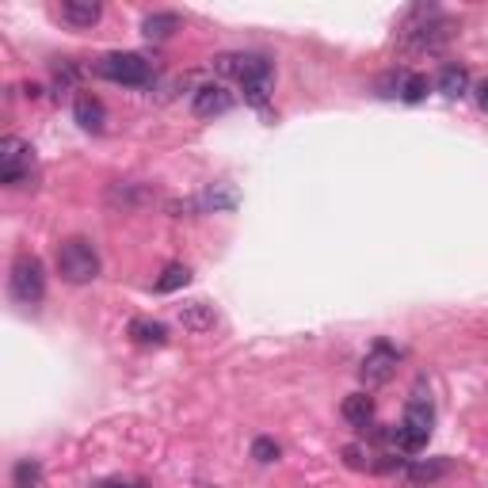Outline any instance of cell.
Returning a JSON list of instances; mask_svg holds the SVG:
<instances>
[{
	"label": "cell",
	"instance_id": "1",
	"mask_svg": "<svg viewBox=\"0 0 488 488\" xmlns=\"http://www.w3.org/2000/svg\"><path fill=\"white\" fill-rule=\"evenodd\" d=\"M454 38V23L439 16V8H413V16H408L405 31H401V43L408 50H428V54H435V50H443L446 43Z\"/></svg>",
	"mask_w": 488,
	"mask_h": 488
},
{
	"label": "cell",
	"instance_id": "2",
	"mask_svg": "<svg viewBox=\"0 0 488 488\" xmlns=\"http://www.w3.org/2000/svg\"><path fill=\"white\" fill-rule=\"evenodd\" d=\"M431 423H435V408H431L428 397L416 393L405 408L401 428H393V446L397 451H405V454H420L431 439Z\"/></svg>",
	"mask_w": 488,
	"mask_h": 488
},
{
	"label": "cell",
	"instance_id": "3",
	"mask_svg": "<svg viewBox=\"0 0 488 488\" xmlns=\"http://www.w3.org/2000/svg\"><path fill=\"white\" fill-rule=\"evenodd\" d=\"M58 275L73 282V287H84L99 275V252L92 240L84 237H69L58 244Z\"/></svg>",
	"mask_w": 488,
	"mask_h": 488
},
{
	"label": "cell",
	"instance_id": "4",
	"mask_svg": "<svg viewBox=\"0 0 488 488\" xmlns=\"http://www.w3.org/2000/svg\"><path fill=\"white\" fill-rule=\"evenodd\" d=\"M8 290L12 298L20 305H38L46 294V267L38 256L31 252H20L16 260H12V275H8Z\"/></svg>",
	"mask_w": 488,
	"mask_h": 488
},
{
	"label": "cell",
	"instance_id": "5",
	"mask_svg": "<svg viewBox=\"0 0 488 488\" xmlns=\"http://www.w3.org/2000/svg\"><path fill=\"white\" fill-rule=\"evenodd\" d=\"M35 179V149L23 138H0V184L4 187H31Z\"/></svg>",
	"mask_w": 488,
	"mask_h": 488
},
{
	"label": "cell",
	"instance_id": "6",
	"mask_svg": "<svg viewBox=\"0 0 488 488\" xmlns=\"http://www.w3.org/2000/svg\"><path fill=\"white\" fill-rule=\"evenodd\" d=\"M96 73L107 76V81H114V84L141 88V84L153 81V61L141 58V54H130V50H126V54H104L96 61Z\"/></svg>",
	"mask_w": 488,
	"mask_h": 488
},
{
	"label": "cell",
	"instance_id": "7",
	"mask_svg": "<svg viewBox=\"0 0 488 488\" xmlns=\"http://www.w3.org/2000/svg\"><path fill=\"white\" fill-rule=\"evenodd\" d=\"M397 363H401V355H397L393 343H390V340H378L374 348L363 355V366H358V382H363L366 390H378V385H385V382L397 374Z\"/></svg>",
	"mask_w": 488,
	"mask_h": 488
},
{
	"label": "cell",
	"instance_id": "8",
	"mask_svg": "<svg viewBox=\"0 0 488 488\" xmlns=\"http://www.w3.org/2000/svg\"><path fill=\"white\" fill-rule=\"evenodd\" d=\"M272 81H275V66L264 54H244V69H240V84H244V99L252 107H264L272 96Z\"/></svg>",
	"mask_w": 488,
	"mask_h": 488
},
{
	"label": "cell",
	"instance_id": "9",
	"mask_svg": "<svg viewBox=\"0 0 488 488\" xmlns=\"http://www.w3.org/2000/svg\"><path fill=\"white\" fill-rule=\"evenodd\" d=\"M233 111V92L225 84H202L195 92V114L199 119H214V114Z\"/></svg>",
	"mask_w": 488,
	"mask_h": 488
},
{
	"label": "cell",
	"instance_id": "10",
	"mask_svg": "<svg viewBox=\"0 0 488 488\" xmlns=\"http://www.w3.org/2000/svg\"><path fill=\"white\" fill-rule=\"evenodd\" d=\"M58 16L69 23V28H92L104 16V4H96V0H66V4L58 8Z\"/></svg>",
	"mask_w": 488,
	"mask_h": 488
},
{
	"label": "cell",
	"instance_id": "11",
	"mask_svg": "<svg viewBox=\"0 0 488 488\" xmlns=\"http://www.w3.org/2000/svg\"><path fill=\"white\" fill-rule=\"evenodd\" d=\"M73 119L81 122L84 130L99 134V130H104V122H107V111H104V104H99L92 92H84V96H76V104H73Z\"/></svg>",
	"mask_w": 488,
	"mask_h": 488
},
{
	"label": "cell",
	"instance_id": "12",
	"mask_svg": "<svg viewBox=\"0 0 488 488\" xmlns=\"http://www.w3.org/2000/svg\"><path fill=\"white\" fill-rule=\"evenodd\" d=\"M446 473H451V461H443V458H416V461H408L405 466V481H413V484H435V481H443Z\"/></svg>",
	"mask_w": 488,
	"mask_h": 488
},
{
	"label": "cell",
	"instance_id": "13",
	"mask_svg": "<svg viewBox=\"0 0 488 488\" xmlns=\"http://www.w3.org/2000/svg\"><path fill=\"white\" fill-rule=\"evenodd\" d=\"M214 305L207 302H187V305H179V325H184L187 332H210L214 328Z\"/></svg>",
	"mask_w": 488,
	"mask_h": 488
},
{
	"label": "cell",
	"instance_id": "14",
	"mask_svg": "<svg viewBox=\"0 0 488 488\" xmlns=\"http://www.w3.org/2000/svg\"><path fill=\"white\" fill-rule=\"evenodd\" d=\"M179 28H184L179 12H149V16L141 20V31H146V38H172Z\"/></svg>",
	"mask_w": 488,
	"mask_h": 488
},
{
	"label": "cell",
	"instance_id": "15",
	"mask_svg": "<svg viewBox=\"0 0 488 488\" xmlns=\"http://www.w3.org/2000/svg\"><path fill=\"white\" fill-rule=\"evenodd\" d=\"M130 340L141 343V348H161V343L169 340V328H164L161 320L138 317V320H130Z\"/></svg>",
	"mask_w": 488,
	"mask_h": 488
},
{
	"label": "cell",
	"instance_id": "16",
	"mask_svg": "<svg viewBox=\"0 0 488 488\" xmlns=\"http://www.w3.org/2000/svg\"><path fill=\"white\" fill-rule=\"evenodd\" d=\"M343 420L355 423V428H366L370 420H374V397H366V393H351L348 401H343Z\"/></svg>",
	"mask_w": 488,
	"mask_h": 488
},
{
	"label": "cell",
	"instance_id": "17",
	"mask_svg": "<svg viewBox=\"0 0 488 488\" xmlns=\"http://www.w3.org/2000/svg\"><path fill=\"white\" fill-rule=\"evenodd\" d=\"M466 88H469V73H466V66H443V73H439V92H443L446 99L466 96Z\"/></svg>",
	"mask_w": 488,
	"mask_h": 488
},
{
	"label": "cell",
	"instance_id": "18",
	"mask_svg": "<svg viewBox=\"0 0 488 488\" xmlns=\"http://www.w3.org/2000/svg\"><path fill=\"white\" fill-rule=\"evenodd\" d=\"M43 484V466L35 458H20L12 466V488H38Z\"/></svg>",
	"mask_w": 488,
	"mask_h": 488
},
{
	"label": "cell",
	"instance_id": "19",
	"mask_svg": "<svg viewBox=\"0 0 488 488\" xmlns=\"http://www.w3.org/2000/svg\"><path fill=\"white\" fill-rule=\"evenodd\" d=\"M187 279H191V272H187L184 264H169V267H164V275L157 279V290L161 294H172L179 287H187Z\"/></svg>",
	"mask_w": 488,
	"mask_h": 488
},
{
	"label": "cell",
	"instance_id": "20",
	"mask_svg": "<svg viewBox=\"0 0 488 488\" xmlns=\"http://www.w3.org/2000/svg\"><path fill=\"white\" fill-rule=\"evenodd\" d=\"M428 96V76L423 73H408L401 81V99L405 104H420V99Z\"/></svg>",
	"mask_w": 488,
	"mask_h": 488
},
{
	"label": "cell",
	"instance_id": "21",
	"mask_svg": "<svg viewBox=\"0 0 488 488\" xmlns=\"http://www.w3.org/2000/svg\"><path fill=\"white\" fill-rule=\"evenodd\" d=\"M279 443L275 439H267V435H260V439H252V458L256 461H264V466H272V461H279Z\"/></svg>",
	"mask_w": 488,
	"mask_h": 488
},
{
	"label": "cell",
	"instance_id": "22",
	"mask_svg": "<svg viewBox=\"0 0 488 488\" xmlns=\"http://www.w3.org/2000/svg\"><path fill=\"white\" fill-rule=\"evenodd\" d=\"M214 69L222 73V76H240V69H244V54H217V58H214Z\"/></svg>",
	"mask_w": 488,
	"mask_h": 488
},
{
	"label": "cell",
	"instance_id": "23",
	"mask_svg": "<svg viewBox=\"0 0 488 488\" xmlns=\"http://www.w3.org/2000/svg\"><path fill=\"white\" fill-rule=\"evenodd\" d=\"M477 107H481V111H488V81H481V84H477Z\"/></svg>",
	"mask_w": 488,
	"mask_h": 488
},
{
	"label": "cell",
	"instance_id": "24",
	"mask_svg": "<svg viewBox=\"0 0 488 488\" xmlns=\"http://www.w3.org/2000/svg\"><path fill=\"white\" fill-rule=\"evenodd\" d=\"M99 488H141V484H126V481H104Z\"/></svg>",
	"mask_w": 488,
	"mask_h": 488
}]
</instances>
